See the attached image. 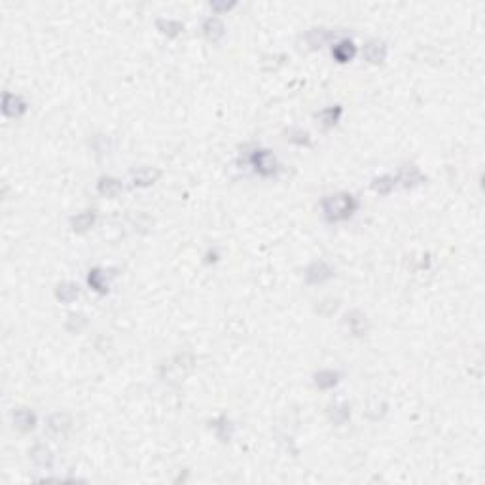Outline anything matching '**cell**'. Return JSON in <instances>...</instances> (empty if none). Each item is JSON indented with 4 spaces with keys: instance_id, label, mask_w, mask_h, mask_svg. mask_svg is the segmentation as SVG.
<instances>
[{
    "instance_id": "cell-2",
    "label": "cell",
    "mask_w": 485,
    "mask_h": 485,
    "mask_svg": "<svg viewBox=\"0 0 485 485\" xmlns=\"http://www.w3.org/2000/svg\"><path fill=\"white\" fill-rule=\"evenodd\" d=\"M252 163H254L258 173L265 174V176H269V174H273L277 171V161L273 158V154H269L267 150H260V152L254 154Z\"/></svg>"
},
{
    "instance_id": "cell-15",
    "label": "cell",
    "mask_w": 485,
    "mask_h": 485,
    "mask_svg": "<svg viewBox=\"0 0 485 485\" xmlns=\"http://www.w3.org/2000/svg\"><path fill=\"white\" fill-rule=\"evenodd\" d=\"M341 114V108H328V110L320 112V119H322V124L324 125H334L336 122H338V118H340Z\"/></svg>"
},
{
    "instance_id": "cell-7",
    "label": "cell",
    "mask_w": 485,
    "mask_h": 485,
    "mask_svg": "<svg viewBox=\"0 0 485 485\" xmlns=\"http://www.w3.org/2000/svg\"><path fill=\"white\" fill-rule=\"evenodd\" d=\"M353 55H354V46L351 40L340 42V44L334 48V57L340 63H347L349 59H353Z\"/></svg>"
},
{
    "instance_id": "cell-13",
    "label": "cell",
    "mask_w": 485,
    "mask_h": 485,
    "mask_svg": "<svg viewBox=\"0 0 485 485\" xmlns=\"http://www.w3.org/2000/svg\"><path fill=\"white\" fill-rule=\"evenodd\" d=\"M336 383H338V374H334V372H320V374L317 375V385H319L320 388L334 387Z\"/></svg>"
},
{
    "instance_id": "cell-8",
    "label": "cell",
    "mask_w": 485,
    "mask_h": 485,
    "mask_svg": "<svg viewBox=\"0 0 485 485\" xmlns=\"http://www.w3.org/2000/svg\"><path fill=\"white\" fill-rule=\"evenodd\" d=\"M14 421L15 425L19 427L21 430H31L33 427H35V415L31 413V411H25V409H21V411H17L14 415Z\"/></svg>"
},
{
    "instance_id": "cell-1",
    "label": "cell",
    "mask_w": 485,
    "mask_h": 485,
    "mask_svg": "<svg viewBox=\"0 0 485 485\" xmlns=\"http://www.w3.org/2000/svg\"><path fill=\"white\" fill-rule=\"evenodd\" d=\"M322 208H324L328 220L338 222V220H345L353 215V210L356 208L353 195L347 194H338V195H328L322 201Z\"/></svg>"
},
{
    "instance_id": "cell-12",
    "label": "cell",
    "mask_w": 485,
    "mask_h": 485,
    "mask_svg": "<svg viewBox=\"0 0 485 485\" xmlns=\"http://www.w3.org/2000/svg\"><path fill=\"white\" fill-rule=\"evenodd\" d=\"M156 176H158V173H156V171H150V169H140L139 173L135 174V184H139V186H148V184H152Z\"/></svg>"
},
{
    "instance_id": "cell-5",
    "label": "cell",
    "mask_w": 485,
    "mask_h": 485,
    "mask_svg": "<svg viewBox=\"0 0 485 485\" xmlns=\"http://www.w3.org/2000/svg\"><path fill=\"white\" fill-rule=\"evenodd\" d=\"M31 457H33V463H35L36 466H40V468H49L51 463H53L51 451H49L48 447H44V445H36L35 449H33V453H31Z\"/></svg>"
},
{
    "instance_id": "cell-16",
    "label": "cell",
    "mask_w": 485,
    "mask_h": 485,
    "mask_svg": "<svg viewBox=\"0 0 485 485\" xmlns=\"http://www.w3.org/2000/svg\"><path fill=\"white\" fill-rule=\"evenodd\" d=\"M392 186H395V182H392L390 176H383V178H379V180H375V184H374L375 190L381 192V194H388Z\"/></svg>"
},
{
    "instance_id": "cell-9",
    "label": "cell",
    "mask_w": 485,
    "mask_h": 485,
    "mask_svg": "<svg viewBox=\"0 0 485 485\" xmlns=\"http://www.w3.org/2000/svg\"><path fill=\"white\" fill-rule=\"evenodd\" d=\"M205 35H207L210 40H218V38L224 35L222 23L218 19H208L207 23H205Z\"/></svg>"
},
{
    "instance_id": "cell-10",
    "label": "cell",
    "mask_w": 485,
    "mask_h": 485,
    "mask_svg": "<svg viewBox=\"0 0 485 485\" xmlns=\"http://www.w3.org/2000/svg\"><path fill=\"white\" fill-rule=\"evenodd\" d=\"M119 190H122V184L114 178H103L99 182V192L104 195H116Z\"/></svg>"
},
{
    "instance_id": "cell-3",
    "label": "cell",
    "mask_w": 485,
    "mask_h": 485,
    "mask_svg": "<svg viewBox=\"0 0 485 485\" xmlns=\"http://www.w3.org/2000/svg\"><path fill=\"white\" fill-rule=\"evenodd\" d=\"M330 277H332V269L322 262L313 263L311 267L307 269V281H309V283H322V281H326V279H330Z\"/></svg>"
},
{
    "instance_id": "cell-6",
    "label": "cell",
    "mask_w": 485,
    "mask_h": 485,
    "mask_svg": "<svg viewBox=\"0 0 485 485\" xmlns=\"http://www.w3.org/2000/svg\"><path fill=\"white\" fill-rule=\"evenodd\" d=\"M385 53H387V48L383 42H370L364 48V55L372 63H381L385 59Z\"/></svg>"
},
{
    "instance_id": "cell-14",
    "label": "cell",
    "mask_w": 485,
    "mask_h": 485,
    "mask_svg": "<svg viewBox=\"0 0 485 485\" xmlns=\"http://www.w3.org/2000/svg\"><path fill=\"white\" fill-rule=\"evenodd\" d=\"M57 296H59L63 301H72V299L78 296V286H74V284H63V286H59V290H57Z\"/></svg>"
},
{
    "instance_id": "cell-4",
    "label": "cell",
    "mask_w": 485,
    "mask_h": 485,
    "mask_svg": "<svg viewBox=\"0 0 485 485\" xmlns=\"http://www.w3.org/2000/svg\"><path fill=\"white\" fill-rule=\"evenodd\" d=\"M2 110H4L6 116L15 118V116H19L21 112H25V103H23L19 97H15V95H10V93H8V95H4Z\"/></svg>"
},
{
    "instance_id": "cell-11",
    "label": "cell",
    "mask_w": 485,
    "mask_h": 485,
    "mask_svg": "<svg viewBox=\"0 0 485 485\" xmlns=\"http://www.w3.org/2000/svg\"><path fill=\"white\" fill-rule=\"evenodd\" d=\"M93 213H83V215L76 216L74 220H72V226H74V229L76 231H83V229L91 228V224H93Z\"/></svg>"
}]
</instances>
